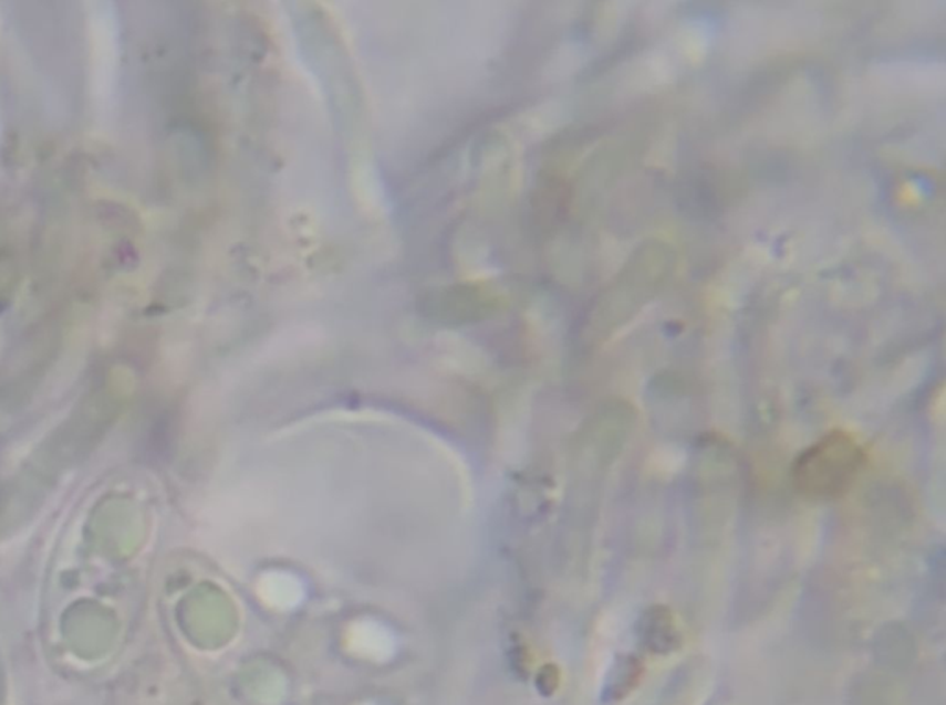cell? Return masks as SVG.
<instances>
[{
    "label": "cell",
    "instance_id": "obj_1",
    "mask_svg": "<svg viewBox=\"0 0 946 705\" xmlns=\"http://www.w3.org/2000/svg\"><path fill=\"white\" fill-rule=\"evenodd\" d=\"M862 449L845 432H832L801 454L793 467L797 492L804 497H840L862 471Z\"/></svg>",
    "mask_w": 946,
    "mask_h": 705
}]
</instances>
